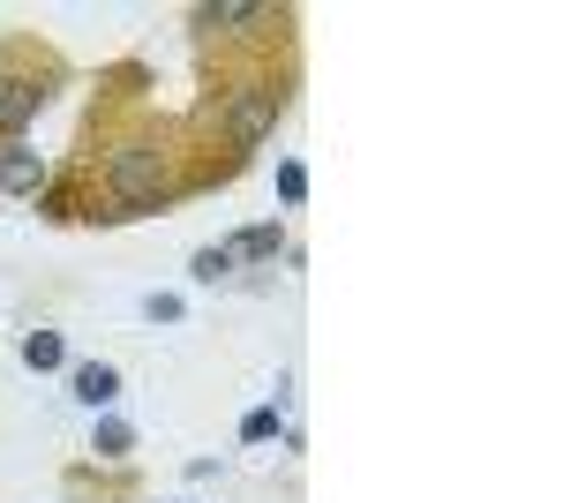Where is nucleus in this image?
<instances>
[{
	"label": "nucleus",
	"instance_id": "f257e3e1",
	"mask_svg": "<svg viewBox=\"0 0 563 503\" xmlns=\"http://www.w3.org/2000/svg\"><path fill=\"white\" fill-rule=\"evenodd\" d=\"M106 181H113V196H121V210H113V218H143V210H158L166 196H174V188H166V158H158V151H113Z\"/></svg>",
	"mask_w": 563,
	"mask_h": 503
},
{
	"label": "nucleus",
	"instance_id": "f03ea898",
	"mask_svg": "<svg viewBox=\"0 0 563 503\" xmlns=\"http://www.w3.org/2000/svg\"><path fill=\"white\" fill-rule=\"evenodd\" d=\"M278 106H286V90L249 84L241 98H233V113H225V128H233V143H263V135H271V121H278Z\"/></svg>",
	"mask_w": 563,
	"mask_h": 503
},
{
	"label": "nucleus",
	"instance_id": "7ed1b4c3",
	"mask_svg": "<svg viewBox=\"0 0 563 503\" xmlns=\"http://www.w3.org/2000/svg\"><path fill=\"white\" fill-rule=\"evenodd\" d=\"M68 391H76V398H84L90 414H106V406H113V398H121V376H113V369H106V361H84V369H76V376H68Z\"/></svg>",
	"mask_w": 563,
	"mask_h": 503
},
{
	"label": "nucleus",
	"instance_id": "20e7f679",
	"mask_svg": "<svg viewBox=\"0 0 563 503\" xmlns=\"http://www.w3.org/2000/svg\"><path fill=\"white\" fill-rule=\"evenodd\" d=\"M196 23L203 31H249V23H271V8H256V0H211V8H196Z\"/></svg>",
	"mask_w": 563,
	"mask_h": 503
},
{
	"label": "nucleus",
	"instance_id": "39448f33",
	"mask_svg": "<svg viewBox=\"0 0 563 503\" xmlns=\"http://www.w3.org/2000/svg\"><path fill=\"white\" fill-rule=\"evenodd\" d=\"M225 249H233V263H271V255L286 249V233H278V226H249V233H233Z\"/></svg>",
	"mask_w": 563,
	"mask_h": 503
},
{
	"label": "nucleus",
	"instance_id": "423d86ee",
	"mask_svg": "<svg viewBox=\"0 0 563 503\" xmlns=\"http://www.w3.org/2000/svg\"><path fill=\"white\" fill-rule=\"evenodd\" d=\"M38 151H23V143H8V151H0V188H15V196H23V188H38Z\"/></svg>",
	"mask_w": 563,
	"mask_h": 503
},
{
	"label": "nucleus",
	"instance_id": "0eeeda50",
	"mask_svg": "<svg viewBox=\"0 0 563 503\" xmlns=\"http://www.w3.org/2000/svg\"><path fill=\"white\" fill-rule=\"evenodd\" d=\"M23 361H31V369H60V361H68L60 331H31V338H23Z\"/></svg>",
	"mask_w": 563,
	"mask_h": 503
},
{
	"label": "nucleus",
	"instance_id": "6e6552de",
	"mask_svg": "<svg viewBox=\"0 0 563 503\" xmlns=\"http://www.w3.org/2000/svg\"><path fill=\"white\" fill-rule=\"evenodd\" d=\"M225 271H233V249H225V241H218V249H196V263H188V278H196V286H218Z\"/></svg>",
	"mask_w": 563,
	"mask_h": 503
},
{
	"label": "nucleus",
	"instance_id": "1a4fd4ad",
	"mask_svg": "<svg viewBox=\"0 0 563 503\" xmlns=\"http://www.w3.org/2000/svg\"><path fill=\"white\" fill-rule=\"evenodd\" d=\"M129 451H135V428L106 414V420H98V459H129Z\"/></svg>",
	"mask_w": 563,
	"mask_h": 503
},
{
	"label": "nucleus",
	"instance_id": "9d476101",
	"mask_svg": "<svg viewBox=\"0 0 563 503\" xmlns=\"http://www.w3.org/2000/svg\"><path fill=\"white\" fill-rule=\"evenodd\" d=\"M31 113H38V90H31V84H15L8 98H0V128H8V135L31 121Z\"/></svg>",
	"mask_w": 563,
	"mask_h": 503
},
{
	"label": "nucleus",
	"instance_id": "9b49d317",
	"mask_svg": "<svg viewBox=\"0 0 563 503\" xmlns=\"http://www.w3.org/2000/svg\"><path fill=\"white\" fill-rule=\"evenodd\" d=\"M271 436H278V406H256L241 420V444H271Z\"/></svg>",
	"mask_w": 563,
	"mask_h": 503
},
{
	"label": "nucleus",
	"instance_id": "f8f14e48",
	"mask_svg": "<svg viewBox=\"0 0 563 503\" xmlns=\"http://www.w3.org/2000/svg\"><path fill=\"white\" fill-rule=\"evenodd\" d=\"M278 196H286V204H301V196H308V173L294 166V158H286V166H278Z\"/></svg>",
	"mask_w": 563,
	"mask_h": 503
},
{
	"label": "nucleus",
	"instance_id": "ddd939ff",
	"mask_svg": "<svg viewBox=\"0 0 563 503\" xmlns=\"http://www.w3.org/2000/svg\"><path fill=\"white\" fill-rule=\"evenodd\" d=\"M143 316H151V324H180V294H151V300H143Z\"/></svg>",
	"mask_w": 563,
	"mask_h": 503
}]
</instances>
